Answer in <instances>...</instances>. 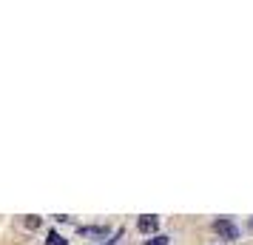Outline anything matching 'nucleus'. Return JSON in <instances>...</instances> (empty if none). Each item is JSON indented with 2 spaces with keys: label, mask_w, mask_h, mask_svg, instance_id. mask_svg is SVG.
<instances>
[{
  "label": "nucleus",
  "mask_w": 253,
  "mask_h": 245,
  "mask_svg": "<svg viewBox=\"0 0 253 245\" xmlns=\"http://www.w3.org/2000/svg\"><path fill=\"white\" fill-rule=\"evenodd\" d=\"M213 231H216L219 237L225 240V243H233V240H239V228H236V225H233V220H228V217H225V220H216V222H213Z\"/></svg>",
  "instance_id": "obj_1"
},
{
  "label": "nucleus",
  "mask_w": 253,
  "mask_h": 245,
  "mask_svg": "<svg viewBox=\"0 0 253 245\" xmlns=\"http://www.w3.org/2000/svg\"><path fill=\"white\" fill-rule=\"evenodd\" d=\"M137 228L142 234H157V228H160V217H154V214H142L137 220Z\"/></svg>",
  "instance_id": "obj_2"
},
{
  "label": "nucleus",
  "mask_w": 253,
  "mask_h": 245,
  "mask_svg": "<svg viewBox=\"0 0 253 245\" xmlns=\"http://www.w3.org/2000/svg\"><path fill=\"white\" fill-rule=\"evenodd\" d=\"M80 237H108V228L105 225H88V228H80Z\"/></svg>",
  "instance_id": "obj_3"
},
{
  "label": "nucleus",
  "mask_w": 253,
  "mask_h": 245,
  "mask_svg": "<svg viewBox=\"0 0 253 245\" xmlns=\"http://www.w3.org/2000/svg\"><path fill=\"white\" fill-rule=\"evenodd\" d=\"M46 243H48V245H66V240H63L57 231H48V240H46Z\"/></svg>",
  "instance_id": "obj_4"
},
{
  "label": "nucleus",
  "mask_w": 253,
  "mask_h": 245,
  "mask_svg": "<svg viewBox=\"0 0 253 245\" xmlns=\"http://www.w3.org/2000/svg\"><path fill=\"white\" fill-rule=\"evenodd\" d=\"M145 245H168V237H162V234H157L154 240H148Z\"/></svg>",
  "instance_id": "obj_5"
},
{
  "label": "nucleus",
  "mask_w": 253,
  "mask_h": 245,
  "mask_svg": "<svg viewBox=\"0 0 253 245\" xmlns=\"http://www.w3.org/2000/svg\"><path fill=\"white\" fill-rule=\"evenodd\" d=\"M26 228H40V217H26Z\"/></svg>",
  "instance_id": "obj_6"
}]
</instances>
